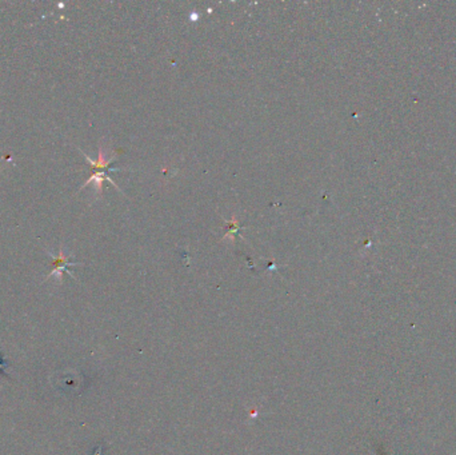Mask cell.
<instances>
[{
    "mask_svg": "<svg viewBox=\"0 0 456 455\" xmlns=\"http://www.w3.org/2000/svg\"><path fill=\"white\" fill-rule=\"evenodd\" d=\"M79 151L84 155V158L87 159V162H88V164L91 166V172H92L91 174V176H89L88 180L85 182L84 184L81 186L80 190H83L88 184H95V187H96V190H97V192L101 194V190H103V182L104 180H108L111 184H113L115 187H116V188H119V187L116 186V183H115V182H113L112 179L108 176L109 171H119V170L111 168V163H112L113 159H115V156H116V154H113L112 156L109 158V159H107L104 155V150H103V147L100 146V147H99V156H97L96 160H92V159H91L87 154L83 152L81 150H79Z\"/></svg>",
    "mask_w": 456,
    "mask_h": 455,
    "instance_id": "1",
    "label": "cell"
},
{
    "mask_svg": "<svg viewBox=\"0 0 456 455\" xmlns=\"http://www.w3.org/2000/svg\"><path fill=\"white\" fill-rule=\"evenodd\" d=\"M76 264H79V262H71V260L68 259V256H65L64 255V250H63V247H60V248H59V254H57V256H53L52 258V263H51V272L47 275L45 280L49 278H52V275H57V278L61 279V276H63V272H68L71 278H75V276L72 275V272H69L68 267L76 266Z\"/></svg>",
    "mask_w": 456,
    "mask_h": 455,
    "instance_id": "2",
    "label": "cell"
},
{
    "mask_svg": "<svg viewBox=\"0 0 456 455\" xmlns=\"http://www.w3.org/2000/svg\"><path fill=\"white\" fill-rule=\"evenodd\" d=\"M231 224V230L228 231V232H227V235H226V238H231L232 239V240H234V234L235 232H236V231H238V228H239V224H238V222H236V218H232V223H230Z\"/></svg>",
    "mask_w": 456,
    "mask_h": 455,
    "instance_id": "3",
    "label": "cell"
}]
</instances>
